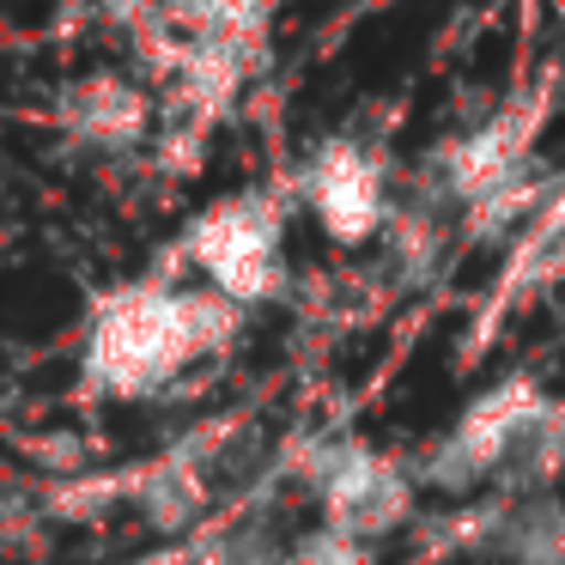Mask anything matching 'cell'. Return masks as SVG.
<instances>
[{
	"instance_id": "obj_9",
	"label": "cell",
	"mask_w": 565,
	"mask_h": 565,
	"mask_svg": "<svg viewBox=\"0 0 565 565\" xmlns=\"http://www.w3.org/2000/svg\"><path fill=\"white\" fill-rule=\"evenodd\" d=\"M547 7H553V19H559V31H565V0H547Z\"/></svg>"
},
{
	"instance_id": "obj_2",
	"label": "cell",
	"mask_w": 565,
	"mask_h": 565,
	"mask_svg": "<svg viewBox=\"0 0 565 565\" xmlns=\"http://www.w3.org/2000/svg\"><path fill=\"white\" fill-rule=\"evenodd\" d=\"M280 462L292 475V492L317 511V523H334L371 547L419 523L426 487L414 475V456H395L359 431H310Z\"/></svg>"
},
{
	"instance_id": "obj_6",
	"label": "cell",
	"mask_w": 565,
	"mask_h": 565,
	"mask_svg": "<svg viewBox=\"0 0 565 565\" xmlns=\"http://www.w3.org/2000/svg\"><path fill=\"white\" fill-rule=\"evenodd\" d=\"M213 444H220V431L171 444V450L152 456V462L128 480V499H135L140 523L159 529V535H189V529H201V516H207V504H213Z\"/></svg>"
},
{
	"instance_id": "obj_3",
	"label": "cell",
	"mask_w": 565,
	"mask_h": 565,
	"mask_svg": "<svg viewBox=\"0 0 565 565\" xmlns=\"http://www.w3.org/2000/svg\"><path fill=\"white\" fill-rule=\"evenodd\" d=\"M183 262L201 286L225 292L232 305L256 310L292 286V256H286V201L268 189H244L213 207H201L183 232Z\"/></svg>"
},
{
	"instance_id": "obj_1",
	"label": "cell",
	"mask_w": 565,
	"mask_h": 565,
	"mask_svg": "<svg viewBox=\"0 0 565 565\" xmlns=\"http://www.w3.org/2000/svg\"><path fill=\"white\" fill-rule=\"evenodd\" d=\"M249 310L201 280H135L98 298L79 341V383L98 402H159L195 365L237 347Z\"/></svg>"
},
{
	"instance_id": "obj_5",
	"label": "cell",
	"mask_w": 565,
	"mask_h": 565,
	"mask_svg": "<svg viewBox=\"0 0 565 565\" xmlns=\"http://www.w3.org/2000/svg\"><path fill=\"white\" fill-rule=\"evenodd\" d=\"M438 541L480 565H565V499L559 492H487L475 504H456Z\"/></svg>"
},
{
	"instance_id": "obj_4",
	"label": "cell",
	"mask_w": 565,
	"mask_h": 565,
	"mask_svg": "<svg viewBox=\"0 0 565 565\" xmlns=\"http://www.w3.org/2000/svg\"><path fill=\"white\" fill-rule=\"evenodd\" d=\"M298 201L334 249H377L402 207L390 189V164L359 135H329L310 147V159L298 164Z\"/></svg>"
},
{
	"instance_id": "obj_7",
	"label": "cell",
	"mask_w": 565,
	"mask_h": 565,
	"mask_svg": "<svg viewBox=\"0 0 565 565\" xmlns=\"http://www.w3.org/2000/svg\"><path fill=\"white\" fill-rule=\"evenodd\" d=\"M55 122H62V135L74 140V147L116 159V152L147 147L152 98L135 86V79H122V74H86V79H74V86L62 92Z\"/></svg>"
},
{
	"instance_id": "obj_8",
	"label": "cell",
	"mask_w": 565,
	"mask_h": 565,
	"mask_svg": "<svg viewBox=\"0 0 565 565\" xmlns=\"http://www.w3.org/2000/svg\"><path fill=\"white\" fill-rule=\"evenodd\" d=\"M292 565H377V547L334 523H310L292 535Z\"/></svg>"
}]
</instances>
